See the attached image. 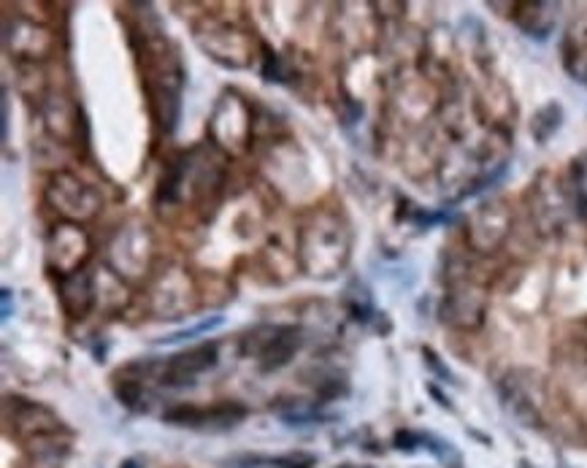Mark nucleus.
<instances>
[{"mask_svg":"<svg viewBox=\"0 0 587 468\" xmlns=\"http://www.w3.org/2000/svg\"><path fill=\"white\" fill-rule=\"evenodd\" d=\"M46 198L55 203V209L71 217V220H84L98 212V198L90 187H84L79 179L71 174H57L46 190Z\"/></svg>","mask_w":587,"mask_h":468,"instance_id":"f257e3e1","label":"nucleus"},{"mask_svg":"<svg viewBox=\"0 0 587 468\" xmlns=\"http://www.w3.org/2000/svg\"><path fill=\"white\" fill-rule=\"evenodd\" d=\"M214 363H217V344H203V347H195L190 352H179L166 363L160 382L171 387L193 385L195 377L209 371Z\"/></svg>","mask_w":587,"mask_h":468,"instance_id":"f03ea898","label":"nucleus"},{"mask_svg":"<svg viewBox=\"0 0 587 468\" xmlns=\"http://www.w3.org/2000/svg\"><path fill=\"white\" fill-rule=\"evenodd\" d=\"M249 341H260L252 355L260 360V368L263 371H274V368H282L285 363H290V358L295 355V349L301 344V336L295 328H268V336L260 339V333H249Z\"/></svg>","mask_w":587,"mask_h":468,"instance_id":"7ed1b4c3","label":"nucleus"},{"mask_svg":"<svg viewBox=\"0 0 587 468\" xmlns=\"http://www.w3.org/2000/svg\"><path fill=\"white\" fill-rule=\"evenodd\" d=\"M49 255L55 257V266L60 268V274H74L79 271V263L90 255V244L82 230L74 225H60L52 236V249Z\"/></svg>","mask_w":587,"mask_h":468,"instance_id":"20e7f679","label":"nucleus"},{"mask_svg":"<svg viewBox=\"0 0 587 468\" xmlns=\"http://www.w3.org/2000/svg\"><path fill=\"white\" fill-rule=\"evenodd\" d=\"M60 301L71 317H84L92 306V282L87 271H74L60 279Z\"/></svg>","mask_w":587,"mask_h":468,"instance_id":"39448f33","label":"nucleus"},{"mask_svg":"<svg viewBox=\"0 0 587 468\" xmlns=\"http://www.w3.org/2000/svg\"><path fill=\"white\" fill-rule=\"evenodd\" d=\"M244 417V409L241 406H217L211 412H198V409H176V412H168L166 420L174 425H233V420Z\"/></svg>","mask_w":587,"mask_h":468,"instance_id":"423d86ee","label":"nucleus"},{"mask_svg":"<svg viewBox=\"0 0 587 468\" xmlns=\"http://www.w3.org/2000/svg\"><path fill=\"white\" fill-rule=\"evenodd\" d=\"M217 325H222V317H211V320H203L201 325H195V328H190V331H179L174 333V336H166V339H160L157 344H176V341L195 339V336H201V333L214 331Z\"/></svg>","mask_w":587,"mask_h":468,"instance_id":"0eeeda50","label":"nucleus"},{"mask_svg":"<svg viewBox=\"0 0 587 468\" xmlns=\"http://www.w3.org/2000/svg\"><path fill=\"white\" fill-rule=\"evenodd\" d=\"M11 314V293L9 290H3V317H9Z\"/></svg>","mask_w":587,"mask_h":468,"instance_id":"6e6552de","label":"nucleus"}]
</instances>
